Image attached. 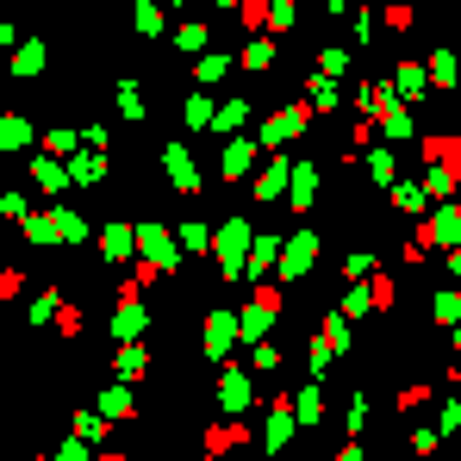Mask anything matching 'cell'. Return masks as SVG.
<instances>
[{"label":"cell","instance_id":"6da1fadb","mask_svg":"<svg viewBox=\"0 0 461 461\" xmlns=\"http://www.w3.org/2000/svg\"><path fill=\"white\" fill-rule=\"evenodd\" d=\"M169 175H175V187H200L193 181V162H187L181 150H169Z\"/></svg>","mask_w":461,"mask_h":461}]
</instances>
